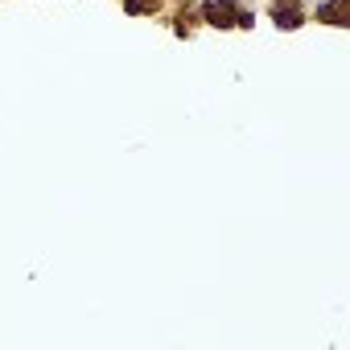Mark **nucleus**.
Returning <instances> with one entry per match:
<instances>
[{"mask_svg": "<svg viewBox=\"0 0 350 350\" xmlns=\"http://www.w3.org/2000/svg\"><path fill=\"white\" fill-rule=\"evenodd\" d=\"M309 21L305 0H272V25L276 29H301Z\"/></svg>", "mask_w": 350, "mask_h": 350, "instance_id": "nucleus-1", "label": "nucleus"}, {"mask_svg": "<svg viewBox=\"0 0 350 350\" xmlns=\"http://www.w3.org/2000/svg\"><path fill=\"white\" fill-rule=\"evenodd\" d=\"M128 17H144V13H161V0H124Z\"/></svg>", "mask_w": 350, "mask_h": 350, "instance_id": "nucleus-2", "label": "nucleus"}]
</instances>
